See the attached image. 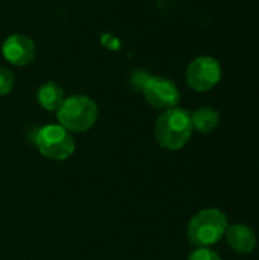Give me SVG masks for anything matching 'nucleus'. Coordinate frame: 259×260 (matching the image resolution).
I'll return each instance as SVG.
<instances>
[{
	"label": "nucleus",
	"mask_w": 259,
	"mask_h": 260,
	"mask_svg": "<svg viewBox=\"0 0 259 260\" xmlns=\"http://www.w3.org/2000/svg\"><path fill=\"white\" fill-rule=\"evenodd\" d=\"M191 113L183 108L165 110L156 120L154 136L157 143L168 151L182 149L192 136Z\"/></svg>",
	"instance_id": "nucleus-1"
},
{
	"label": "nucleus",
	"mask_w": 259,
	"mask_h": 260,
	"mask_svg": "<svg viewBox=\"0 0 259 260\" xmlns=\"http://www.w3.org/2000/svg\"><path fill=\"white\" fill-rule=\"evenodd\" d=\"M229 227L227 216L220 209H203L188 224V239L197 248L218 244Z\"/></svg>",
	"instance_id": "nucleus-2"
},
{
	"label": "nucleus",
	"mask_w": 259,
	"mask_h": 260,
	"mask_svg": "<svg viewBox=\"0 0 259 260\" xmlns=\"http://www.w3.org/2000/svg\"><path fill=\"white\" fill-rule=\"evenodd\" d=\"M99 110L93 99L84 94H75L64 99L56 111L58 122L69 133H85L98 120Z\"/></svg>",
	"instance_id": "nucleus-3"
},
{
	"label": "nucleus",
	"mask_w": 259,
	"mask_h": 260,
	"mask_svg": "<svg viewBox=\"0 0 259 260\" xmlns=\"http://www.w3.org/2000/svg\"><path fill=\"white\" fill-rule=\"evenodd\" d=\"M35 145L40 154L53 161H64L75 152V140L72 134L58 125H44L35 136Z\"/></svg>",
	"instance_id": "nucleus-4"
},
{
	"label": "nucleus",
	"mask_w": 259,
	"mask_h": 260,
	"mask_svg": "<svg viewBox=\"0 0 259 260\" xmlns=\"http://www.w3.org/2000/svg\"><path fill=\"white\" fill-rule=\"evenodd\" d=\"M221 79L220 62L209 55L197 56L186 69V82L195 91H209Z\"/></svg>",
	"instance_id": "nucleus-5"
},
{
	"label": "nucleus",
	"mask_w": 259,
	"mask_h": 260,
	"mask_svg": "<svg viewBox=\"0 0 259 260\" xmlns=\"http://www.w3.org/2000/svg\"><path fill=\"white\" fill-rule=\"evenodd\" d=\"M142 94L151 107L159 110L174 108L180 101L177 85L163 76H150L142 88Z\"/></svg>",
	"instance_id": "nucleus-6"
},
{
	"label": "nucleus",
	"mask_w": 259,
	"mask_h": 260,
	"mask_svg": "<svg viewBox=\"0 0 259 260\" xmlns=\"http://www.w3.org/2000/svg\"><path fill=\"white\" fill-rule=\"evenodd\" d=\"M2 53L5 59L12 66L23 67L32 62L35 56V44L29 37L23 34H14L5 40L2 46Z\"/></svg>",
	"instance_id": "nucleus-7"
},
{
	"label": "nucleus",
	"mask_w": 259,
	"mask_h": 260,
	"mask_svg": "<svg viewBox=\"0 0 259 260\" xmlns=\"http://www.w3.org/2000/svg\"><path fill=\"white\" fill-rule=\"evenodd\" d=\"M227 244L238 254H249L256 248V233L246 224H232L227 227Z\"/></svg>",
	"instance_id": "nucleus-8"
},
{
	"label": "nucleus",
	"mask_w": 259,
	"mask_h": 260,
	"mask_svg": "<svg viewBox=\"0 0 259 260\" xmlns=\"http://www.w3.org/2000/svg\"><path fill=\"white\" fill-rule=\"evenodd\" d=\"M64 99V90L55 82H46L37 91V101L46 111H58Z\"/></svg>",
	"instance_id": "nucleus-9"
},
{
	"label": "nucleus",
	"mask_w": 259,
	"mask_h": 260,
	"mask_svg": "<svg viewBox=\"0 0 259 260\" xmlns=\"http://www.w3.org/2000/svg\"><path fill=\"white\" fill-rule=\"evenodd\" d=\"M191 120H192V128L194 129H197L198 133L208 134V133H212L218 126L220 113L215 108L202 107V108L195 110L191 114Z\"/></svg>",
	"instance_id": "nucleus-10"
},
{
	"label": "nucleus",
	"mask_w": 259,
	"mask_h": 260,
	"mask_svg": "<svg viewBox=\"0 0 259 260\" xmlns=\"http://www.w3.org/2000/svg\"><path fill=\"white\" fill-rule=\"evenodd\" d=\"M14 82H15L14 73L9 69L0 66V96L11 93V90L14 88Z\"/></svg>",
	"instance_id": "nucleus-11"
},
{
	"label": "nucleus",
	"mask_w": 259,
	"mask_h": 260,
	"mask_svg": "<svg viewBox=\"0 0 259 260\" xmlns=\"http://www.w3.org/2000/svg\"><path fill=\"white\" fill-rule=\"evenodd\" d=\"M188 260H221V257L217 251L211 250L209 247H200L189 254Z\"/></svg>",
	"instance_id": "nucleus-12"
},
{
	"label": "nucleus",
	"mask_w": 259,
	"mask_h": 260,
	"mask_svg": "<svg viewBox=\"0 0 259 260\" xmlns=\"http://www.w3.org/2000/svg\"><path fill=\"white\" fill-rule=\"evenodd\" d=\"M148 78H150V75H148L147 72L137 70V72H134V73L131 75V84H133V87H134L136 90H140V91H142V88H143L145 82L148 81Z\"/></svg>",
	"instance_id": "nucleus-13"
}]
</instances>
